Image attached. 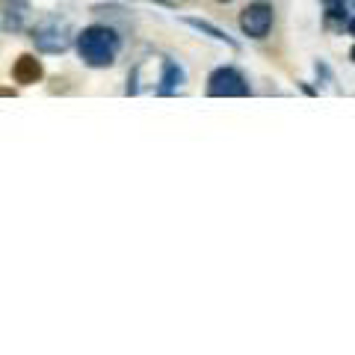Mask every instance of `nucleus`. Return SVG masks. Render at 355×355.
<instances>
[{
    "label": "nucleus",
    "instance_id": "obj_1",
    "mask_svg": "<svg viewBox=\"0 0 355 355\" xmlns=\"http://www.w3.org/2000/svg\"><path fill=\"white\" fill-rule=\"evenodd\" d=\"M74 48H77V57L89 69H110L119 60L121 36L107 24H92V27H83L74 36Z\"/></svg>",
    "mask_w": 355,
    "mask_h": 355
},
{
    "label": "nucleus",
    "instance_id": "obj_2",
    "mask_svg": "<svg viewBox=\"0 0 355 355\" xmlns=\"http://www.w3.org/2000/svg\"><path fill=\"white\" fill-rule=\"evenodd\" d=\"M30 39L33 44L42 51V53H65L71 48V27L69 21H60V18H44L42 24H36L30 30Z\"/></svg>",
    "mask_w": 355,
    "mask_h": 355
},
{
    "label": "nucleus",
    "instance_id": "obj_3",
    "mask_svg": "<svg viewBox=\"0 0 355 355\" xmlns=\"http://www.w3.org/2000/svg\"><path fill=\"white\" fill-rule=\"evenodd\" d=\"M207 95L210 98H246L252 95V86L240 69L222 65V69H214L207 77Z\"/></svg>",
    "mask_w": 355,
    "mask_h": 355
},
{
    "label": "nucleus",
    "instance_id": "obj_4",
    "mask_svg": "<svg viewBox=\"0 0 355 355\" xmlns=\"http://www.w3.org/2000/svg\"><path fill=\"white\" fill-rule=\"evenodd\" d=\"M272 24H275V9H272V3H266V0L249 3L240 12V30H243V36H249V39H266Z\"/></svg>",
    "mask_w": 355,
    "mask_h": 355
},
{
    "label": "nucleus",
    "instance_id": "obj_5",
    "mask_svg": "<svg viewBox=\"0 0 355 355\" xmlns=\"http://www.w3.org/2000/svg\"><path fill=\"white\" fill-rule=\"evenodd\" d=\"M187 83V71L184 65H178L172 57H160V74H157V86H154V95H175L178 89Z\"/></svg>",
    "mask_w": 355,
    "mask_h": 355
},
{
    "label": "nucleus",
    "instance_id": "obj_6",
    "mask_svg": "<svg viewBox=\"0 0 355 355\" xmlns=\"http://www.w3.org/2000/svg\"><path fill=\"white\" fill-rule=\"evenodd\" d=\"M42 77H44V65H42V60L36 57V53H21V57L15 60L12 80L18 86H36V83H42Z\"/></svg>",
    "mask_w": 355,
    "mask_h": 355
},
{
    "label": "nucleus",
    "instance_id": "obj_7",
    "mask_svg": "<svg viewBox=\"0 0 355 355\" xmlns=\"http://www.w3.org/2000/svg\"><path fill=\"white\" fill-rule=\"evenodd\" d=\"M30 18V0H3V27L9 33H21Z\"/></svg>",
    "mask_w": 355,
    "mask_h": 355
},
{
    "label": "nucleus",
    "instance_id": "obj_8",
    "mask_svg": "<svg viewBox=\"0 0 355 355\" xmlns=\"http://www.w3.org/2000/svg\"><path fill=\"white\" fill-rule=\"evenodd\" d=\"M184 24H187V27H193V30H198V33H205V36H210L214 42L228 44V48H234V51L240 48V44H237V39H231L225 30H219L216 24H210V21H202V18H193V15H187V18H184Z\"/></svg>",
    "mask_w": 355,
    "mask_h": 355
},
{
    "label": "nucleus",
    "instance_id": "obj_9",
    "mask_svg": "<svg viewBox=\"0 0 355 355\" xmlns=\"http://www.w3.org/2000/svg\"><path fill=\"white\" fill-rule=\"evenodd\" d=\"M326 6V27L329 30H343L349 21V12H347V3L343 0H323Z\"/></svg>",
    "mask_w": 355,
    "mask_h": 355
},
{
    "label": "nucleus",
    "instance_id": "obj_10",
    "mask_svg": "<svg viewBox=\"0 0 355 355\" xmlns=\"http://www.w3.org/2000/svg\"><path fill=\"white\" fill-rule=\"evenodd\" d=\"M146 3H157V6H166V9H172V6H175V0H146Z\"/></svg>",
    "mask_w": 355,
    "mask_h": 355
},
{
    "label": "nucleus",
    "instance_id": "obj_11",
    "mask_svg": "<svg viewBox=\"0 0 355 355\" xmlns=\"http://www.w3.org/2000/svg\"><path fill=\"white\" fill-rule=\"evenodd\" d=\"M347 30H349V36L355 39V18H349V21H347Z\"/></svg>",
    "mask_w": 355,
    "mask_h": 355
},
{
    "label": "nucleus",
    "instance_id": "obj_12",
    "mask_svg": "<svg viewBox=\"0 0 355 355\" xmlns=\"http://www.w3.org/2000/svg\"><path fill=\"white\" fill-rule=\"evenodd\" d=\"M349 60L355 62V44H352V51H349Z\"/></svg>",
    "mask_w": 355,
    "mask_h": 355
},
{
    "label": "nucleus",
    "instance_id": "obj_13",
    "mask_svg": "<svg viewBox=\"0 0 355 355\" xmlns=\"http://www.w3.org/2000/svg\"><path fill=\"white\" fill-rule=\"evenodd\" d=\"M216 3H231V0H216Z\"/></svg>",
    "mask_w": 355,
    "mask_h": 355
},
{
    "label": "nucleus",
    "instance_id": "obj_14",
    "mask_svg": "<svg viewBox=\"0 0 355 355\" xmlns=\"http://www.w3.org/2000/svg\"><path fill=\"white\" fill-rule=\"evenodd\" d=\"M352 6H355V0H352Z\"/></svg>",
    "mask_w": 355,
    "mask_h": 355
}]
</instances>
